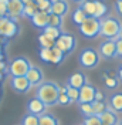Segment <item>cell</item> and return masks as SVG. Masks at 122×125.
Wrapping results in <instances>:
<instances>
[{
  "mask_svg": "<svg viewBox=\"0 0 122 125\" xmlns=\"http://www.w3.org/2000/svg\"><path fill=\"white\" fill-rule=\"evenodd\" d=\"M121 29H122V23L118 17L105 16L104 19H101V33H99V36L105 37V40H118Z\"/></svg>",
  "mask_w": 122,
  "mask_h": 125,
  "instance_id": "obj_2",
  "label": "cell"
},
{
  "mask_svg": "<svg viewBox=\"0 0 122 125\" xmlns=\"http://www.w3.org/2000/svg\"><path fill=\"white\" fill-rule=\"evenodd\" d=\"M99 118H101V122L104 125H115L118 124V114L115 112L114 109H111L109 107H108L107 111H104L101 115H99Z\"/></svg>",
  "mask_w": 122,
  "mask_h": 125,
  "instance_id": "obj_18",
  "label": "cell"
},
{
  "mask_svg": "<svg viewBox=\"0 0 122 125\" xmlns=\"http://www.w3.org/2000/svg\"><path fill=\"white\" fill-rule=\"evenodd\" d=\"M0 48H1V36H0Z\"/></svg>",
  "mask_w": 122,
  "mask_h": 125,
  "instance_id": "obj_46",
  "label": "cell"
},
{
  "mask_svg": "<svg viewBox=\"0 0 122 125\" xmlns=\"http://www.w3.org/2000/svg\"><path fill=\"white\" fill-rule=\"evenodd\" d=\"M115 10H116V13L122 17V0H116V3H115Z\"/></svg>",
  "mask_w": 122,
  "mask_h": 125,
  "instance_id": "obj_38",
  "label": "cell"
},
{
  "mask_svg": "<svg viewBox=\"0 0 122 125\" xmlns=\"http://www.w3.org/2000/svg\"><path fill=\"white\" fill-rule=\"evenodd\" d=\"M58 95H60V85L53 83V81H43L37 87L36 97L40 98L47 107L55 105L58 101Z\"/></svg>",
  "mask_w": 122,
  "mask_h": 125,
  "instance_id": "obj_1",
  "label": "cell"
},
{
  "mask_svg": "<svg viewBox=\"0 0 122 125\" xmlns=\"http://www.w3.org/2000/svg\"><path fill=\"white\" fill-rule=\"evenodd\" d=\"M57 104H60V105H62V107H65V105H70V104H71V100H70V97L67 95V91H65V93H60Z\"/></svg>",
  "mask_w": 122,
  "mask_h": 125,
  "instance_id": "obj_36",
  "label": "cell"
},
{
  "mask_svg": "<svg viewBox=\"0 0 122 125\" xmlns=\"http://www.w3.org/2000/svg\"><path fill=\"white\" fill-rule=\"evenodd\" d=\"M38 11V7L36 3H30V4H26L24 6V11H23V16L24 17H29V19H31L33 16L36 14Z\"/></svg>",
  "mask_w": 122,
  "mask_h": 125,
  "instance_id": "obj_29",
  "label": "cell"
},
{
  "mask_svg": "<svg viewBox=\"0 0 122 125\" xmlns=\"http://www.w3.org/2000/svg\"><path fill=\"white\" fill-rule=\"evenodd\" d=\"M104 100V94L97 90V94H95V101H102Z\"/></svg>",
  "mask_w": 122,
  "mask_h": 125,
  "instance_id": "obj_39",
  "label": "cell"
},
{
  "mask_svg": "<svg viewBox=\"0 0 122 125\" xmlns=\"http://www.w3.org/2000/svg\"><path fill=\"white\" fill-rule=\"evenodd\" d=\"M108 13V6L104 3V1H101V0H95V13H94V17L95 19H104Z\"/></svg>",
  "mask_w": 122,
  "mask_h": 125,
  "instance_id": "obj_20",
  "label": "cell"
},
{
  "mask_svg": "<svg viewBox=\"0 0 122 125\" xmlns=\"http://www.w3.org/2000/svg\"><path fill=\"white\" fill-rule=\"evenodd\" d=\"M102 125H104V124H102Z\"/></svg>",
  "mask_w": 122,
  "mask_h": 125,
  "instance_id": "obj_48",
  "label": "cell"
},
{
  "mask_svg": "<svg viewBox=\"0 0 122 125\" xmlns=\"http://www.w3.org/2000/svg\"><path fill=\"white\" fill-rule=\"evenodd\" d=\"M19 34V24L7 16L0 19V36L3 39H13Z\"/></svg>",
  "mask_w": 122,
  "mask_h": 125,
  "instance_id": "obj_6",
  "label": "cell"
},
{
  "mask_svg": "<svg viewBox=\"0 0 122 125\" xmlns=\"http://www.w3.org/2000/svg\"><path fill=\"white\" fill-rule=\"evenodd\" d=\"M88 81H87V77H85L84 73H81V71H78V73H74V74H71L68 77V81H67V85L70 87H74V88H81V87H84Z\"/></svg>",
  "mask_w": 122,
  "mask_h": 125,
  "instance_id": "obj_15",
  "label": "cell"
},
{
  "mask_svg": "<svg viewBox=\"0 0 122 125\" xmlns=\"http://www.w3.org/2000/svg\"><path fill=\"white\" fill-rule=\"evenodd\" d=\"M38 125H60V122L51 114H43V115H40V122H38Z\"/></svg>",
  "mask_w": 122,
  "mask_h": 125,
  "instance_id": "obj_22",
  "label": "cell"
},
{
  "mask_svg": "<svg viewBox=\"0 0 122 125\" xmlns=\"http://www.w3.org/2000/svg\"><path fill=\"white\" fill-rule=\"evenodd\" d=\"M43 33H46L48 37H51L53 40H57L58 37L61 36V29H58V27H53V26H47L46 29L43 30Z\"/></svg>",
  "mask_w": 122,
  "mask_h": 125,
  "instance_id": "obj_27",
  "label": "cell"
},
{
  "mask_svg": "<svg viewBox=\"0 0 122 125\" xmlns=\"http://www.w3.org/2000/svg\"><path fill=\"white\" fill-rule=\"evenodd\" d=\"M72 1H75V3H80V4H81V3H84L85 0H72Z\"/></svg>",
  "mask_w": 122,
  "mask_h": 125,
  "instance_id": "obj_43",
  "label": "cell"
},
{
  "mask_svg": "<svg viewBox=\"0 0 122 125\" xmlns=\"http://www.w3.org/2000/svg\"><path fill=\"white\" fill-rule=\"evenodd\" d=\"M119 85V78L114 75H105V87L109 90H115Z\"/></svg>",
  "mask_w": 122,
  "mask_h": 125,
  "instance_id": "obj_30",
  "label": "cell"
},
{
  "mask_svg": "<svg viewBox=\"0 0 122 125\" xmlns=\"http://www.w3.org/2000/svg\"><path fill=\"white\" fill-rule=\"evenodd\" d=\"M118 39L122 40V29H121V31H119V36H118Z\"/></svg>",
  "mask_w": 122,
  "mask_h": 125,
  "instance_id": "obj_44",
  "label": "cell"
},
{
  "mask_svg": "<svg viewBox=\"0 0 122 125\" xmlns=\"http://www.w3.org/2000/svg\"><path fill=\"white\" fill-rule=\"evenodd\" d=\"M68 11H70V4L67 0H58V1L51 4V13H54V14H58L61 17H64Z\"/></svg>",
  "mask_w": 122,
  "mask_h": 125,
  "instance_id": "obj_17",
  "label": "cell"
},
{
  "mask_svg": "<svg viewBox=\"0 0 122 125\" xmlns=\"http://www.w3.org/2000/svg\"><path fill=\"white\" fill-rule=\"evenodd\" d=\"M48 17L50 14L46 13V11H40L38 10L36 14L31 17V23L36 29H40V30H44L47 26H48Z\"/></svg>",
  "mask_w": 122,
  "mask_h": 125,
  "instance_id": "obj_14",
  "label": "cell"
},
{
  "mask_svg": "<svg viewBox=\"0 0 122 125\" xmlns=\"http://www.w3.org/2000/svg\"><path fill=\"white\" fill-rule=\"evenodd\" d=\"M6 70V64H4V61H3V57L0 58V73L1 71H4Z\"/></svg>",
  "mask_w": 122,
  "mask_h": 125,
  "instance_id": "obj_40",
  "label": "cell"
},
{
  "mask_svg": "<svg viewBox=\"0 0 122 125\" xmlns=\"http://www.w3.org/2000/svg\"><path fill=\"white\" fill-rule=\"evenodd\" d=\"M80 109H81V114H82L84 117H91V115H94L92 102L91 104H88V102H85V104H80Z\"/></svg>",
  "mask_w": 122,
  "mask_h": 125,
  "instance_id": "obj_34",
  "label": "cell"
},
{
  "mask_svg": "<svg viewBox=\"0 0 122 125\" xmlns=\"http://www.w3.org/2000/svg\"><path fill=\"white\" fill-rule=\"evenodd\" d=\"M38 55H40V60H41V61L47 62V64H51V57H53V48H41V47H40Z\"/></svg>",
  "mask_w": 122,
  "mask_h": 125,
  "instance_id": "obj_25",
  "label": "cell"
},
{
  "mask_svg": "<svg viewBox=\"0 0 122 125\" xmlns=\"http://www.w3.org/2000/svg\"><path fill=\"white\" fill-rule=\"evenodd\" d=\"M92 109H94V115H101L104 111H107L108 109V105L105 104V101L102 100V101H94L92 102Z\"/></svg>",
  "mask_w": 122,
  "mask_h": 125,
  "instance_id": "obj_26",
  "label": "cell"
},
{
  "mask_svg": "<svg viewBox=\"0 0 122 125\" xmlns=\"http://www.w3.org/2000/svg\"><path fill=\"white\" fill-rule=\"evenodd\" d=\"M27 80L30 81V84L33 87H38L41 83H43V71L40 67H36V65H31L30 70L27 71L26 74Z\"/></svg>",
  "mask_w": 122,
  "mask_h": 125,
  "instance_id": "obj_13",
  "label": "cell"
},
{
  "mask_svg": "<svg viewBox=\"0 0 122 125\" xmlns=\"http://www.w3.org/2000/svg\"><path fill=\"white\" fill-rule=\"evenodd\" d=\"M116 75L119 78V81H122V64L119 65V68H118V74H116Z\"/></svg>",
  "mask_w": 122,
  "mask_h": 125,
  "instance_id": "obj_41",
  "label": "cell"
},
{
  "mask_svg": "<svg viewBox=\"0 0 122 125\" xmlns=\"http://www.w3.org/2000/svg\"><path fill=\"white\" fill-rule=\"evenodd\" d=\"M40 122V117L38 115H33V114H27L21 121V125H38Z\"/></svg>",
  "mask_w": 122,
  "mask_h": 125,
  "instance_id": "obj_32",
  "label": "cell"
},
{
  "mask_svg": "<svg viewBox=\"0 0 122 125\" xmlns=\"http://www.w3.org/2000/svg\"><path fill=\"white\" fill-rule=\"evenodd\" d=\"M46 109H47V105L40 98H37V97H34V98H31V100L27 101V111H29V114L40 117V115L46 114Z\"/></svg>",
  "mask_w": 122,
  "mask_h": 125,
  "instance_id": "obj_12",
  "label": "cell"
},
{
  "mask_svg": "<svg viewBox=\"0 0 122 125\" xmlns=\"http://www.w3.org/2000/svg\"><path fill=\"white\" fill-rule=\"evenodd\" d=\"M55 47L60 48L64 54H71L77 47V39L71 33H61V36L55 40Z\"/></svg>",
  "mask_w": 122,
  "mask_h": 125,
  "instance_id": "obj_7",
  "label": "cell"
},
{
  "mask_svg": "<svg viewBox=\"0 0 122 125\" xmlns=\"http://www.w3.org/2000/svg\"><path fill=\"white\" fill-rule=\"evenodd\" d=\"M31 67V62L27 57H16L13 58L10 64H9V73L11 77H20V75H26L27 71L30 70Z\"/></svg>",
  "mask_w": 122,
  "mask_h": 125,
  "instance_id": "obj_5",
  "label": "cell"
},
{
  "mask_svg": "<svg viewBox=\"0 0 122 125\" xmlns=\"http://www.w3.org/2000/svg\"><path fill=\"white\" fill-rule=\"evenodd\" d=\"M95 94H97V88L90 84V83H87L84 87H81L80 88V98H78V104H85V102H88V104H91V102L95 101Z\"/></svg>",
  "mask_w": 122,
  "mask_h": 125,
  "instance_id": "obj_10",
  "label": "cell"
},
{
  "mask_svg": "<svg viewBox=\"0 0 122 125\" xmlns=\"http://www.w3.org/2000/svg\"><path fill=\"white\" fill-rule=\"evenodd\" d=\"M36 4L40 11H46V13H51V0H36Z\"/></svg>",
  "mask_w": 122,
  "mask_h": 125,
  "instance_id": "obj_28",
  "label": "cell"
},
{
  "mask_svg": "<svg viewBox=\"0 0 122 125\" xmlns=\"http://www.w3.org/2000/svg\"><path fill=\"white\" fill-rule=\"evenodd\" d=\"M10 85L17 94H27L30 93V90L33 85L30 84V81L27 80L26 75H20V77H11L10 80Z\"/></svg>",
  "mask_w": 122,
  "mask_h": 125,
  "instance_id": "obj_9",
  "label": "cell"
},
{
  "mask_svg": "<svg viewBox=\"0 0 122 125\" xmlns=\"http://www.w3.org/2000/svg\"><path fill=\"white\" fill-rule=\"evenodd\" d=\"M99 60H101V55H99L98 50H95L92 47L84 48L78 55V62L85 70H92V68L98 67Z\"/></svg>",
  "mask_w": 122,
  "mask_h": 125,
  "instance_id": "obj_3",
  "label": "cell"
},
{
  "mask_svg": "<svg viewBox=\"0 0 122 125\" xmlns=\"http://www.w3.org/2000/svg\"><path fill=\"white\" fill-rule=\"evenodd\" d=\"M88 16L85 14V11L82 10V7L80 6V7H77L74 11H72V14H71V19H72V23L75 24V26H81V24L85 21V19H87Z\"/></svg>",
  "mask_w": 122,
  "mask_h": 125,
  "instance_id": "obj_19",
  "label": "cell"
},
{
  "mask_svg": "<svg viewBox=\"0 0 122 125\" xmlns=\"http://www.w3.org/2000/svg\"><path fill=\"white\" fill-rule=\"evenodd\" d=\"M108 107L111 109H114L116 114H122V91L114 93L109 97V102Z\"/></svg>",
  "mask_w": 122,
  "mask_h": 125,
  "instance_id": "obj_16",
  "label": "cell"
},
{
  "mask_svg": "<svg viewBox=\"0 0 122 125\" xmlns=\"http://www.w3.org/2000/svg\"><path fill=\"white\" fill-rule=\"evenodd\" d=\"M118 125H122V119H119V121H118Z\"/></svg>",
  "mask_w": 122,
  "mask_h": 125,
  "instance_id": "obj_45",
  "label": "cell"
},
{
  "mask_svg": "<svg viewBox=\"0 0 122 125\" xmlns=\"http://www.w3.org/2000/svg\"><path fill=\"white\" fill-rule=\"evenodd\" d=\"M80 33L85 39H95L101 33V20L95 17H87L81 26H78Z\"/></svg>",
  "mask_w": 122,
  "mask_h": 125,
  "instance_id": "obj_4",
  "label": "cell"
},
{
  "mask_svg": "<svg viewBox=\"0 0 122 125\" xmlns=\"http://www.w3.org/2000/svg\"><path fill=\"white\" fill-rule=\"evenodd\" d=\"M24 4H30V3H36V0H21Z\"/></svg>",
  "mask_w": 122,
  "mask_h": 125,
  "instance_id": "obj_42",
  "label": "cell"
},
{
  "mask_svg": "<svg viewBox=\"0 0 122 125\" xmlns=\"http://www.w3.org/2000/svg\"><path fill=\"white\" fill-rule=\"evenodd\" d=\"M48 26H53V27H58V29H61V27H62V17L58 16V14L51 13L50 17H48Z\"/></svg>",
  "mask_w": 122,
  "mask_h": 125,
  "instance_id": "obj_31",
  "label": "cell"
},
{
  "mask_svg": "<svg viewBox=\"0 0 122 125\" xmlns=\"http://www.w3.org/2000/svg\"><path fill=\"white\" fill-rule=\"evenodd\" d=\"M81 7L85 11V14L88 17H94L95 13V0H85L84 3H81Z\"/></svg>",
  "mask_w": 122,
  "mask_h": 125,
  "instance_id": "obj_23",
  "label": "cell"
},
{
  "mask_svg": "<svg viewBox=\"0 0 122 125\" xmlns=\"http://www.w3.org/2000/svg\"><path fill=\"white\" fill-rule=\"evenodd\" d=\"M24 4L21 0H9L7 3V17L13 19L17 21L19 17L23 16V11H24Z\"/></svg>",
  "mask_w": 122,
  "mask_h": 125,
  "instance_id": "obj_11",
  "label": "cell"
},
{
  "mask_svg": "<svg viewBox=\"0 0 122 125\" xmlns=\"http://www.w3.org/2000/svg\"><path fill=\"white\" fill-rule=\"evenodd\" d=\"M82 125H102V122L98 115H91V117H85Z\"/></svg>",
  "mask_w": 122,
  "mask_h": 125,
  "instance_id": "obj_35",
  "label": "cell"
},
{
  "mask_svg": "<svg viewBox=\"0 0 122 125\" xmlns=\"http://www.w3.org/2000/svg\"><path fill=\"white\" fill-rule=\"evenodd\" d=\"M115 125H118V124H115Z\"/></svg>",
  "mask_w": 122,
  "mask_h": 125,
  "instance_id": "obj_47",
  "label": "cell"
},
{
  "mask_svg": "<svg viewBox=\"0 0 122 125\" xmlns=\"http://www.w3.org/2000/svg\"><path fill=\"white\" fill-rule=\"evenodd\" d=\"M98 53L105 60H112L116 57V40H105L99 44Z\"/></svg>",
  "mask_w": 122,
  "mask_h": 125,
  "instance_id": "obj_8",
  "label": "cell"
},
{
  "mask_svg": "<svg viewBox=\"0 0 122 125\" xmlns=\"http://www.w3.org/2000/svg\"><path fill=\"white\" fill-rule=\"evenodd\" d=\"M67 95L70 97L71 102H78V98H80V90H78V88H74V87L67 85Z\"/></svg>",
  "mask_w": 122,
  "mask_h": 125,
  "instance_id": "obj_33",
  "label": "cell"
},
{
  "mask_svg": "<svg viewBox=\"0 0 122 125\" xmlns=\"http://www.w3.org/2000/svg\"><path fill=\"white\" fill-rule=\"evenodd\" d=\"M38 44L41 48H53L55 46V40H53L51 37H48L46 33H41L38 36Z\"/></svg>",
  "mask_w": 122,
  "mask_h": 125,
  "instance_id": "obj_21",
  "label": "cell"
},
{
  "mask_svg": "<svg viewBox=\"0 0 122 125\" xmlns=\"http://www.w3.org/2000/svg\"><path fill=\"white\" fill-rule=\"evenodd\" d=\"M64 57H65V54L61 51L60 48H57V47L54 46V47H53V57H51V64H54V65H58V64H61V62H62V60H64Z\"/></svg>",
  "mask_w": 122,
  "mask_h": 125,
  "instance_id": "obj_24",
  "label": "cell"
},
{
  "mask_svg": "<svg viewBox=\"0 0 122 125\" xmlns=\"http://www.w3.org/2000/svg\"><path fill=\"white\" fill-rule=\"evenodd\" d=\"M116 57L122 58V40L121 39L116 40Z\"/></svg>",
  "mask_w": 122,
  "mask_h": 125,
  "instance_id": "obj_37",
  "label": "cell"
}]
</instances>
